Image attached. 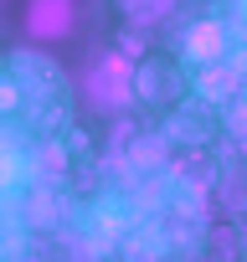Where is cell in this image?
<instances>
[{"label":"cell","mask_w":247,"mask_h":262,"mask_svg":"<svg viewBox=\"0 0 247 262\" xmlns=\"http://www.w3.org/2000/svg\"><path fill=\"white\" fill-rule=\"evenodd\" d=\"M134 98L139 103H175L180 98V77H175V67H165V57H145L139 62V72H134Z\"/></svg>","instance_id":"2"},{"label":"cell","mask_w":247,"mask_h":262,"mask_svg":"<svg viewBox=\"0 0 247 262\" xmlns=\"http://www.w3.org/2000/svg\"><path fill=\"white\" fill-rule=\"evenodd\" d=\"M170 6L175 0H113L118 21H129V26H160L170 16Z\"/></svg>","instance_id":"3"},{"label":"cell","mask_w":247,"mask_h":262,"mask_svg":"<svg viewBox=\"0 0 247 262\" xmlns=\"http://www.w3.org/2000/svg\"><path fill=\"white\" fill-rule=\"evenodd\" d=\"M16 108H21V88L11 77H0V113H16Z\"/></svg>","instance_id":"5"},{"label":"cell","mask_w":247,"mask_h":262,"mask_svg":"<svg viewBox=\"0 0 247 262\" xmlns=\"http://www.w3.org/2000/svg\"><path fill=\"white\" fill-rule=\"evenodd\" d=\"M186 52H191L196 62H206V67L221 62V26H216V21H201V26L186 36Z\"/></svg>","instance_id":"4"},{"label":"cell","mask_w":247,"mask_h":262,"mask_svg":"<svg viewBox=\"0 0 247 262\" xmlns=\"http://www.w3.org/2000/svg\"><path fill=\"white\" fill-rule=\"evenodd\" d=\"M0 62H6V57H0Z\"/></svg>","instance_id":"6"},{"label":"cell","mask_w":247,"mask_h":262,"mask_svg":"<svg viewBox=\"0 0 247 262\" xmlns=\"http://www.w3.org/2000/svg\"><path fill=\"white\" fill-rule=\"evenodd\" d=\"M72 21H77L72 0H31V6H26L31 41H62V36H72Z\"/></svg>","instance_id":"1"}]
</instances>
